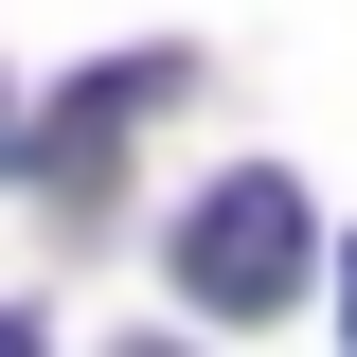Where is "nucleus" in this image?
<instances>
[{
	"mask_svg": "<svg viewBox=\"0 0 357 357\" xmlns=\"http://www.w3.org/2000/svg\"><path fill=\"white\" fill-rule=\"evenodd\" d=\"M340 321H357V268H340Z\"/></svg>",
	"mask_w": 357,
	"mask_h": 357,
	"instance_id": "20e7f679",
	"label": "nucleus"
},
{
	"mask_svg": "<svg viewBox=\"0 0 357 357\" xmlns=\"http://www.w3.org/2000/svg\"><path fill=\"white\" fill-rule=\"evenodd\" d=\"M304 178H215L197 215H178V304H215V321H268V304H304Z\"/></svg>",
	"mask_w": 357,
	"mask_h": 357,
	"instance_id": "f257e3e1",
	"label": "nucleus"
},
{
	"mask_svg": "<svg viewBox=\"0 0 357 357\" xmlns=\"http://www.w3.org/2000/svg\"><path fill=\"white\" fill-rule=\"evenodd\" d=\"M143 89H178V72H161V54H107V72H89L72 107L36 126V178H54V197H89V178H107V143H126V107H143Z\"/></svg>",
	"mask_w": 357,
	"mask_h": 357,
	"instance_id": "f03ea898",
	"label": "nucleus"
},
{
	"mask_svg": "<svg viewBox=\"0 0 357 357\" xmlns=\"http://www.w3.org/2000/svg\"><path fill=\"white\" fill-rule=\"evenodd\" d=\"M0 161H36V126H18V72H0Z\"/></svg>",
	"mask_w": 357,
	"mask_h": 357,
	"instance_id": "7ed1b4c3",
	"label": "nucleus"
}]
</instances>
